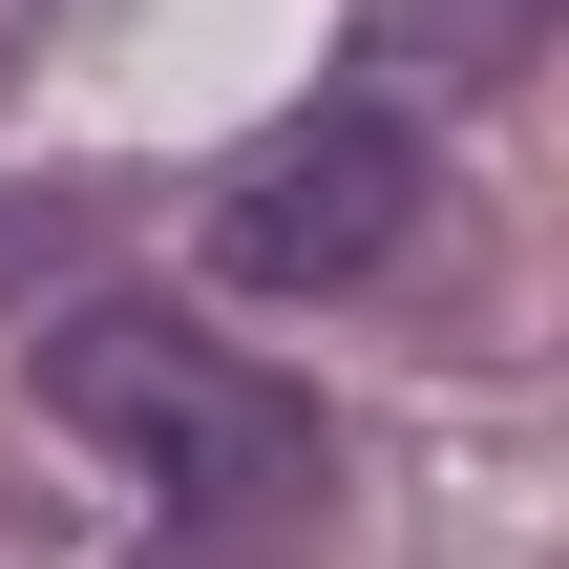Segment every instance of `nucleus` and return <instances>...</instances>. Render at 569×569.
I'll list each match as a JSON object with an SVG mask.
<instances>
[{
	"label": "nucleus",
	"instance_id": "3",
	"mask_svg": "<svg viewBox=\"0 0 569 569\" xmlns=\"http://www.w3.org/2000/svg\"><path fill=\"white\" fill-rule=\"evenodd\" d=\"M549 21L569 0H380V63H401V84H507Z\"/></svg>",
	"mask_w": 569,
	"mask_h": 569
},
{
	"label": "nucleus",
	"instance_id": "4",
	"mask_svg": "<svg viewBox=\"0 0 569 569\" xmlns=\"http://www.w3.org/2000/svg\"><path fill=\"white\" fill-rule=\"evenodd\" d=\"M21 232H63V211H0V253H21Z\"/></svg>",
	"mask_w": 569,
	"mask_h": 569
},
{
	"label": "nucleus",
	"instance_id": "1",
	"mask_svg": "<svg viewBox=\"0 0 569 569\" xmlns=\"http://www.w3.org/2000/svg\"><path fill=\"white\" fill-rule=\"evenodd\" d=\"M21 443L127 507L106 569H296L317 549V486H338V465H317V401L253 380L232 338L148 317V296L63 317V338L21 359Z\"/></svg>",
	"mask_w": 569,
	"mask_h": 569
},
{
	"label": "nucleus",
	"instance_id": "2",
	"mask_svg": "<svg viewBox=\"0 0 569 569\" xmlns=\"http://www.w3.org/2000/svg\"><path fill=\"white\" fill-rule=\"evenodd\" d=\"M422 211H443L422 106H401V84H338V106H296L274 148H232V190H211V274H232V296H359V274L422 253Z\"/></svg>",
	"mask_w": 569,
	"mask_h": 569
}]
</instances>
